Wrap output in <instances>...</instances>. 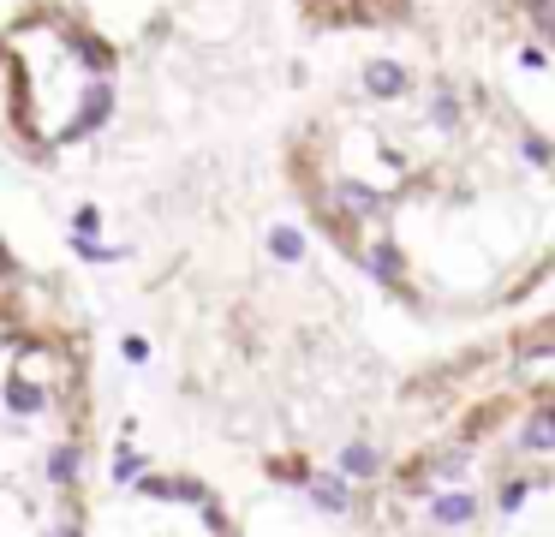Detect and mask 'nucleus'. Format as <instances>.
<instances>
[{"instance_id":"1","label":"nucleus","mask_w":555,"mask_h":537,"mask_svg":"<svg viewBox=\"0 0 555 537\" xmlns=\"http://www.w3.org/2000/svg\"><path fill=\"white\" fill-rule=\"evenodd\" d=\"M365 90L370 96H400V90H406V72H400L394 60H370L365 66Z\"/></svg>"}]
</instances>
